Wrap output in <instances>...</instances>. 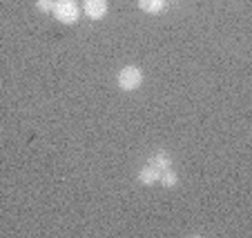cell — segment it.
Instances as JSON below:
<instances>
[{
  "mask_svg": "<svg viewBox=\"0 0 252 238\" xmlns=\"http://www.w3.org/2000/svg\"><path fill=\"white\" fill-rule=\"evenodd\" d=\"M116 82H119V87L123 91H134V89H138V87L143 85V72L138 69L136 65H127V67H123V69L119 72Z\"/></svg>",
  "mask_w": 252,
  "mask_h": 238,
  "instance_id": "6da1fadb",
  "label": "cell"
},
{
  "mask_svg": "<svg viewBox=\"0 0 252 238\" xmlns=\"http://www.w3.org/2000/svg\"><path fill=\"white\" fill-rule=\"evenodd\" d=\"M52 14L56 16V20H61V23L74 25V23H78L81 9H78L76 0H56V7H54Z\"/></svg>",
  "mask_w": 252,
  "mask_h": 238,
  "instance_id": "7a4b0ae2",
  "label": "cell"
},
{
  "mask_svg": "<svg viewBox=\"0 0 252 238\" xmlns=\"http://www.w3.org/2000/svg\"><path fill=\"white\" fill-rule=\"evenodd\" d=\"M83 11L92 20L105 18V14H107V0H85L83 2Z\"/></svg>",
  "mask_w": 252,
  "mask_h": 238,
  "instance_id": "3957f363",
  "label": "cell"
},
{
  "mask_svg": "<svg viewBox=\"0 0 252 238\" xmlns=\"http://www.w3.org/2000/svg\"><path fill=\"white\" fill-rule=\"evenodd\" d=\"M158 178H161V169H157L154 165H145V167H141V172H138V183L141 185H157L158 183Z\"/></svg>",
  "mask_w": 252,
  "mask_h": 238,
  "instance_id": "277c9868",
  "label": "cell"
},
{
  "mask_svg": "<svg viewBox=\"0 0 252 238\" xmlns=\"http://www.w3.org/2000/svg\"><path fill=\"white\" fill-rule=\"evenodd\" d=\"M136 5L141 11H145V14L150 16H157V14H163L167 7L165 0H136Z\"/></svg>",
  "mask_w": 252,
  "mask_h": 238,
  "instance_id": "5b68a950",
  "label": "cell"
},
{
  "mask_svg": "<svg viewBox=\"0 0 252 238\" xmlns=\"http://www.w3.org/2000/svg\"><path fill=\"white\" fill-rule=\"evenodd\" d=\"M150 165H154L157 169H161V172H165V169H170L172 167V156L167 152H154L152 156L148 158Z\"/></svg>",
  "mask_w": 252,
  "mask_h": 238,
  "instance_id": "8992f818",
  "label": "cell"
},
{
  "mask_svg": "<svg viewBox=\"0 0 252 238\" xmlns=\"http://www.w3.org/2000/svg\"><path fill=\"white\" fill-rule=\"evenodd\" d=\"M158 183H161L163 187H167V189H172V187H176V183H179V174L172 172V167H170V169L161 172V178H158Z\"/></svg>",
  "mask_w": 252,
  "mask_h": 238,
  "instance_id": "52a82bcc",
  "label": "cell"
},
{
  "mask_svg": "<svg viewBox=\"0 0 252 238\" xmlns=\"http://www.w3.org/2000/svg\"><path fill=\"white\" fill-rule=\"evenodd\" d=\"M54 7H56V0H36V9L40 14H52Z\"/></svg>",
  "mask_w": 252,
  "mask_h": 238,
  "instance_id": "ba28073f",
  "label": "cell"
}]
</instances>
